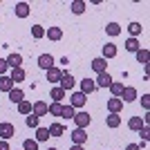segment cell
Masks as SVG:
<instances>
[{
	"mask_svg": "<svg viewBox=\"0 0 150 150\" xmlns=\"http://www.w3.org/2000/svg\"><path fill=\"white\" fill-rule=\"evenodd\" d=\"M13 88H16V85H13V81H11L7 74H5V76H0V92H7V94H9Z\"/></svg>",
	"mask_w": 150,
	"mask_h": 150,
	"instance_id": "5bb4252c",
	"label": "cell"
},
{
	"mask_svg": "<svg viewBox=\"0 0 150 150\" xmlns=\"http://www.w3.org/2000/svg\"><path fill=\"white\" fill-rule=\"evenodd\" d=\"M123 88H125L123 83H117V81H112V85H110L108 90L112 92V96H114V99H121V92H123Z\"/></svg>",
	"mask_w": 150,
	"mask_h": 150,
	"instance_id": "cb8c5ba5",
	"label": "cell"
},
{
	"mask_svg": "<svg viewBox=\"0 0 150 150\" xmlns=\"http://www.w3.org/2000/svg\"><path fill=\"white\" fill-rule=\"evenodd\" d=\"M69 150H85V148H83V146H72Z\"/></svg>",
	"mask_w": 150,
	"mask_h": 150,
	"instance_id": "7bdbcfd3",
	"label": "cell"
},
{
	"mask_svg": "<svg viewBox=\"0 0 150 150\" xmlns=\"http://www.w3.org/2000/svg\"><path fill=\"white\" fill-rule=\"evenodd\" d=\"M85 101H88V96H85L83 92H74L72 96H69V105L76 110V108H83V105H85Z\"/></svg>",
	"mask_w": 150,
	"mask_h": 150,
	"instance_id": "8992f818",
	"label": "cell"
},
{
	"mask_svg": "<svg viewBox=\"0 0 150 150\" xmlns=\"http://www.w3.org/2000/svg\"><path fill=\"white\" fill-rule=\"evenodd\" d=\"M31 112L36 114L38 119L45 117V114H47V103H45V101H36V103H31Z\"/></svg>",
	"mask_w": 150,
	"mask_h": 150,
	"instance_id": "30bf717a",
	"label": "cell"
},
{
	"mask_svg": "<svg viewBox=\"0 0 150 150\" xmlns=\"http://www.w3.org/2000/svg\"><path fill=\"white\" fill-rule=\"evenodd\" d=\"M18 112L20 114H31V103L29 101H20L18 103Z\"/></svg>",
	"mask_w": 150,
	"mask_h": 150,
	"instance_id": "e575fe53",
	"label": "cell"
},
{
	"mask_svg": "<svg viewBox=\"0 0 150 150\" xmlns=\"http://www.w3.org/2000/svg\"><path fill=\"white\" fill-rule=\"evenodd\" d=\"M125 150H141V146H139V144H128Z\"/></svg>",
	"mask_w": 150,
	"mask_h": 150,
	"instance_id": "60d3db41",
	"label": "cell"
},
{
	"mask_svg": "<svg viewBox=\"0 0 150 150\" xmlns=\"http://www.w3.org/2000/svg\"><path fill=\"white\" fill-rule=\"evenodd\" d=\"M139 134H141V139H144V144L148 141V137H150V130H148V125H144L141 130H139Z\"/></svg>",
	"mask_w": 150,
	"mask_h": 150,
	"instance_id": "74e56055",
	"label": "cell"
},
{
	"mask_svg": "<svg viewBox=\"0 0 150 150\" xmlns=\"http://www.w3.org/2000/svg\"><path fill=\"white\" fill-rule=\"evenodd\" d=\"M125 50H128V52H139V50H141V45H139L137 38H128V40H125Z\"/></svg>",
	"mask_w": 150,
	"mask_h": 150,
	"instance_id": "83f0119b",
	"label": "cell"
},
{
	"mask_svg": "<svg viewBox=\"0 0 150 150\" xmlns=\"http://www.w3.org/2000/svg\"><path fill=\"white\" fill-rule=\"evenodd\" d=\"M128 128H130V130H134V132H139L141 128H144V119H141V117H130Z\"/></svg>",
	"mask_w": 150,
	"mask_h": 150,
	"instance_id": "7402d4cb",
	"label": "cell"
},
{
	"mask_svg": "<svg viewBox=\"0 0 150 150\" xmlns=\"http://www.w3.org/2000/svg\"><path fill=\"white\" fill-rule=\"evenodd\" d=\"M54 63H56V61H54V56H52V54H40V56H38V67L45 69V72L54 67Z\"/></svg>",
	"mask_w": 150,
	"mask_h": 150,
	"instance_id": "277c9868",
	"label": "cell"
},
{
	"mask_svg": "<svg viewBox=\"0 0 150 150\" xmlns=\"http://www.w3.org/2000/svg\"><path fill=\"white\" fill-rule=\"evenodd\" d=\"M9 79L13 81V85H16V83H20V81H25V69H23V67H16V69H11Z\"/></svg>",
	"mask_w": 150,
	"mask_h": 150,
	"instance_id": "ffe728a7",
	"label": "cell"
},
{
	"mask_svg": "<svg viewBox=\"0 0 150 150\" xmlns=\"http://www.w3.org/2000/svg\"><path fill=\"white\" fill-rule=\"evenodd\" d=\"M74 108H72V105H63V110H61V117H63V119H74Z\"/></svg>",
	"mask_w": 150,
	"mask_h": 150,
	"instance_id": "d6a6232c",
	"label": "cell"
},
{
	"mask_svg": "<svg viewBox=\"0 0 150 150\" xmlns=\"http://www.w3.org/2000/svg\"><path fill=\"white\" fill-rule=\"evenodd\" d=\"M139 96H137V90L134 88H130V85H128V88H123V92H121V101H123V103H132V101H137Z\"/></svg>",
	"mask_w": 150,
	"mask_h": 150,
	"instance_id": "ba28073f",
	"label": "cell"
},
{
	"mask_svg": "<svg viewBox=\"0 0 150 150\" xmlns=\"http://www.w3.org/2000/svg\"><path fill=\"white\" fill-rule=\"evenodd\" d=\"M141 105H144L146 110H150V94H144V96H141Z\"/></svg>",
	"mask_w": 150,
	"mask_h": 150,
	"instance_id": "f35d334b",
	"label": "cell"
},
{
	"mask_svg": "<svg viewBox=\"0 0 150 150\" xmlns=\"http://www.w3.org/2000/svg\"><path fill=\"white\" fill-rule=\"evenodd\" d=\"M90 65H92V69L96 72V74H101V72H105V67H108V61H105L103 56H99V58H94V61L90 63Z\"/></svg>",
	"mask_w": 150,
	"mask_h": 150,
	"instance_id": "4fadbf2b",
	"label": "cell"
},
{
	"mask_svg": "<svg viewBox=\"0 0 150 150\" xmlns=\"http://www.w3.org/2000/svg\"><path fill=\"white\" fill-rule=\"evenodd\" d=\"M74 123H76V128L85 130V128L92 123V117H90L88 112H79V114H74Z\"/></svg>",
	"mask_w": 150,
	"mask_h": 150,
	"instance_id": "3957f363",
	"label": "cell"
},
{
	"mask_svg": "<svg viewBox=\"0 0 150 150\" xmlns=\"http://www.w3.org/2000/svg\"><path fill=\"white\" fill-rule=\"evenodd\" d=\"M38 121H40V119L31 112V114H27V121H25V123H27V128H38Z\"/></svg>",
	"mask_w": 150,
	"mask_h": 150,
	"instance_id": "d590c367",
	"label": "cell"
},
{
	"mask_svg": "<svg viewBox=\"0 0 150 150\" xmlns=\"http://www.w3.org/2000/svg\"><path fill=\"white\" fill-rule=\"evenodd\" d=\"M94 90H96V83H94L92 79H88V76H85V79L81 81V92L85 94V96H88V94H92Z\"/></svg>",
	"mask_w": 150,
	"mask_h": 150,
	"instance_id": "7c38bea8",
	"label": "cell"
},
{
	"mask_svg": "<svg viewBox=\"0 0 150 150\" xmlns=\"http://www.w3.org/2000/svg\"><path fill=\"white\" fill-rule=\"evenodd\" d=\"M13 134H16V128H13V123H9V121H2V123H0V139H2V141H9Z\"/></svg>",
	"mask_w": 150,
	"mask_h": 150,
	"instance_id": "6da1fadb",
	"label": "cell"
},
{
	"mask_svg": "<svg viewBox=\"0 0 150 150\" xmlns=\"http://www.w3.org/2000/svg\"><path fill=\"white\" fill-rule=\"evenodd\" d=\"M9 101L11 103H20V101H25V92L20 88H13L11 92H9Z\"/></svg>",
	"mask_w": 150,
	"mask_h": 150,
	"instance_id": "d6986e66",
	"label": "cell"
},
{
	"mask_svg": "<svg viewBox=\"0 0 150 150\" xmlns=\"http://www.w3.org/2000/svg\"><path fill=\"white\" fill-rule=\"evenodd\" d=\"M94 83H96V88H110V85H112V76L108 74V72H101Z\"/></svg>",
	"mask_w": 150,
	"mask_h": 150,
	"instance_id": "9c48e42d",
	"label": "cell"
},
{
	"mask_svg": "<svg viewBox=\"0 0 150 150\" xmlns=\"http://www.w3.org/2000/svg\"><path fill=\"white\" fill-rule=\"evenodd\" d=\"M141 29H144V27H141V23H130V25H128V31H130V38H137L139 34H141Z\"/></svg>",
	"mask_w": 150,
	"mask_h": 150,
	"instance_id": "484cf974",
	"label": "cell"
},
{
	"mask_svg": "<svg viewBox=\"0 0 150 150\" xmlns=\"http://www.w3.org/2000/svg\"><path fill=\"white\" fill-rule=\"evenodd\" d=\"M105 31L110 34V36H119V34H121V27L117 25V23H108V25H105Z\"/></svg>",
	"mask_w": 150,
	"mask_h": 150,
	"instance_id": "1f68e13d",
	"label": "cell"
},
{
	"mask_svg": "<svg viewBox=\"0 0 150 150\" xmlns=\"http://www.w3.org/2000/svg\"><path fill=\"white\" fill-rule=\"evenodd\" d=\"M45 36L50 38V40H61L63 38V29L61 27H50V29H45Z\"/></svg>",
	"mask_w": 150,
	"mask_h": 150,
	"instance_id": "e0dca14e",
	"label": "cell"
},
{
	"mask_svg": "<svg viewBox=\"0 0 150 150\" xmlns=\"http://www.w3.org/2000/svg\"><path fill=\"white\" fill-rule=\"evenodd\" d=\"M23 150H38V141H36V139H25Z\"/></svg>",
	"mask_w": 150,
	"mask_h": 150,
	"instance_id": "8d00e7d4",
	"label": "cell"
},
{
	"mask_svg": "<svg viewBox=\"0 0 150 150\" xmlns=\"http://www.w3.org/2000/svg\"><path fill=\"white\" fill-rule=\"evenodd\" d=\"M7 69H9V67H7V61H5V58H0V76H5Z\"/></svg>",
	"mask_w": 150,
	"mask_h": 150,
	"instance_id": "ab89813d",
	"label": "cell"
},
{
	"mask_svg": "<svg viewBox=\"0 0 150 150\" xmlns=\"http://www.w3.org/2000/svg\"><path fill=\"white\" fill-rule=\"evenodd\" d=\"M50 96H52V103H63V99H65V92H63V90L56 85V88H52V94H50Z\"/></svg>",
	"mask_w": 150,
	"mask_h": 150,
	"instance_id": "603a6c76",
	"label": "cell"
},
{
	"mask_svg": "<svg viewBox=\"0 0 150 150\" xmlns=\"http://www.w3.org/2000/svg\"><path fill=\"white\" fill-rule=\"evenodd\" d=\"M47 132H50V137H63V134H65V125L63 123H52L50 128H47Z\"/></svg>",
	"mask_w": 150,
	"mask_h": 150,
	"instance_id": "2e32d148",
	"label": "cell"
},
{
	"mask_svg": "<svg viewBox=\"0 0 150 150\" xmlns=\"http://www.w3.org/2000/svg\"><path fill=\"white\" fill-rule=\"evenodd\" d=\"M47 139H50L47 128H40V125H38V128H36V141H47Z\"/></svg>",
	"mask_w": 150,
	"mask_h": 150,
	"instance_id": "4dcf8cb0",
	"label": "cell"
},
{
	"mask_svg": "<svg viewBox=\"0 0 150 150\" xmlns=\"http://www.w3.org/2000/svg\"><path fill=\"white\" fill-rule=\"evenodd\" d=\"M0 150H11L9 148V141H0Z\"/></svg>",
	"mask_w": 150,
	"mask_h": 150,
	"instance_id": "b9f144b4",
	"label": "cell"
},
{
	"mask_svg": "<svg viewBox=\"0 0 150 150\" xmlns=\"http://www.w3.org/2000/svg\"><path fill=\"white\" fill-rule=\"evenodd\" d=\"M134 54H137V63L148 65V58H150V52L148 50H139V52H134Z\"/></svg>",
	"mask_w": 150,
	"mask_h": 150,
	"instance_id": "4316f807",
	"label": "cell"
},
{
	"mask_svg": "<svg viewBox=\"0 0 150 150\" xmlns=\"http://www.w3.org/2000/svg\"><path fill=\"white\" fill-rule=\"evenodd\" d=\"M5 61H7V67H11V69H16V67H23V56H20L18 52L9 54V56H7Z\"/></svg>",
	"mask_w": 150,
	"mask_h": 150,
	"instance_id": "52a82bcc",
	"label": "cell"
},
{
	"mask_svg": "<svg viewBox=\"0 0 150 150\" xmlns=\"http://www.w3.org/2000/svg\"><path fill=\"white\" fill-rule=\"evenodd\" d=\"M58 88H61L63 92L72 90V88H74V76L69 74V72H63V74H61V81H58Z\"/></svg>",
	"mask_w": 150,
	"mask_h": 150,
	"instance_id": "7a4b0ae2",
	"label": "cell"
},
{
	"mask_svg": "<svg viewBox=\"0 0 150 150\" xmlns=\"http://www.w3.org/2000/svg\"><path fill=\"white\" fill-rule=\"evenodd\" d=\"M85 7H88V5H85L83 0H74V2H72V11H74L76 16H79V13H83V11H85Z\"/></svg>",
	"mask_w": 150,
	"mask_h": 150,
	"instance_id": "f546056e",
	"label": "cell"
},
{
	"mask_svg": "<svg viewBox=\"0 0 150 150\" xmlns=\"http://www.w3.org/2000/svg\"><path fill=\"white\" fill-rule=\"evenodd\" d=\"M61 74H63V72L56 67V65H54L52 69H47V81H50L52 85H54V83H58V81H61Z\"/></svg>",
	"mask_w": 150,
	"mask_h": 150,
	"instance_id": "ac0fdd59",
	"label": "cell"
},
{
	"mask_svg": "<svg viewBox=\"0 0 150 150\" xmlns=\"http://www.w3.org/2000/svg\"><path fill=\"white\" fill-rule=\"evenodd\" d=\"M31 36L36 38V40H38V38H45V27L34 25V27H31Z\"/></svg>",
	"mask_w": 150,
	"mask_h": 150,
	"instance_id": "836d02e7",
	"label": "cell"
},
{
	"mask_svg": "<svg viewBox=\"0 0 150 150\" xmlns=\"http://www.w3.org/2000/svg\"><path fill=\"white\" fill-rule=\"evenodd\" d=\"M117 56V45H112V43H105L103 45V58H114Z\"/></svg>",
	"mask_w": 150,
	"mask_h": 150,
	"instance_id": "44dd1931",
	"label": "cell"
},
{
	"mask_svg": "<svg viewBox=\"0 0 150 150\" xmlns=\"http://www.w3.org/2000/svg\"><path fill=\"white\" fill-rule=\"evenodd\" d=\"M13 11H16L18 18H27V16H29V5H27V2H16Z\"/></svg>",
	"mask_w": 150,
	"mask_h": 150,
	"instance_id": "9a60e30c",
	"label": "cell"
},
{
	"mask_svg": "<svg viewBox=\"0 0 150 150\" xmlns=\"http://www.w3.org/2000/svg\"><path fill=\"white\" fill-rule=\"evenodd\" d=\"M105 125H108V128H119V125H121V117H119V114H108Z\"/></svg>",
	"mask_w": 150,
	"mask_h": 150,
	"instance_id": "d4e9b609",
	"label": "cell"
},
{
	"mask_svg": "<svg viewBox=\"0 0 150 150\" xmlns=\"http://www.w3.org/2000/svg\"><path fill=\"white\" fill-rule=\"evenodd\" d=\"M69 134H72V141H74V146H83L85 141H88V132H85V130H81V128L72 130Z\"/></svg>",
	"mask_w": 150,
	"mask_h": 150,
	"instance_id": "5b68a950",
	"label": "cell"
},
{
	"mask_svg": "<svg viewBox=\"0 0 150 150\" xmlns=\"http://www.w3.org/2000/svg\"><path fill=\"white\" fill-rule=\"evenodd\" d=\"M61 110H63V103H50L47 105V112L52 117H61Z\"/></svg>",
	"mask_w": 150,
	"mask_h": 150,
	"instance_id": "f1b7e54d",
	"label": "cell"
},
{
	"mask_svg": "<svg viewBox=\"0 0 150 150\" xmlns=\"http://www.w3.org/2000/svg\"><path fill=\"white\" fill-rule=\"evenodd\" d=\"M108 110H110V114H119L121 110H123V101H121V99H114V96H112V99L108 101Z\"/></svg>",
	"mask_w": 150,
	"mask_h": 150,
	"instance_id": "8fae6325",
	"label": "cell"
},
{
	"mask_svg": "<svg viewBox=\"0 0 150 150\" xmlns=\"http://www.w3.org/2000/svg\"><path fill=\"white\" fill-rule=\"evenodd\" d=\"M47 150H58V148H47Z\"/></svg>",
	"mask_w": 150,
	"mask_h": 150,
	"instance_id": "ee69618b",
	"label": "cell"
}]
</instances>
